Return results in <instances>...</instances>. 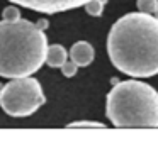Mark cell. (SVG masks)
Masks as SVG:
<instances>
[{"mask_svg": "<svg viewBox=\"0 0 158 149\" xmlns=\"http://www.w3.org/2000/svg\"><path fill=\"white\" fill-rule=\"evenodd\" d=\"M110 63L134 78L158 74V17L131 12L116 20L107 36Z\"/></svg>", "mask_w": 158, "mask_h": 149, "instance_id": "6da1fadb", "label": "cell"}, {"mask_svg": "<svg viewBox=\"0 0 158 149\" xmlns=\"http://www.w3.org/2000/svg\"><path fill=\"white\" fill-rule=\"evenodd\" d=\"M48 51L44 30L26 19L0 22V76H31L43 66Z\"/></svg>", "mask_w": 158, "mask_h": 149, "instance_id": "7a4b0ae2", "label": "cell"}, {"mask_svg": "<svg viewBox=\"0 0 158 149\" xmlns=\"http://www.w3.org/2000/svg\"><path fill=\"white\" fill-rule=\"evenodd\" d=\"M106 114L114 127H158V91L138 80L114 83Z\"/></svg>", "mask_w": 158, "mask_h": 149, "instance_id": "3957f363", "label": "cell"}, {"mask_svg": "<svg viewBox=\"0 0 158 149\" xmlns=\"http://www.w3.org/2000/svg\"><path fill=\"white\" fill-rule=\"evenodd\" d=\"M44 102L41 83L31 76L12 78L0 90V107L10 117H29Z\"/></svg>", "mask_w": 158, "mask_h": 149, "instance_id": "277c9868", "label": "cell"}, {"mask_svg": "<svg viewBox=\"0 0 158 149\" xmlns=\"http://www.w3.org/2000/svg\"><path fill=\"white\" fill-rule=\"evenodd\" d=\"M9 2L41 14H58L78 9V7L85 5L89 0H9Z\"/></svg>", "mask_w": 158, "mask_h": 149, "instance_id": "5b68a950", "label": "cell"}, {"mask_svg": "<svg viewBox=\"0 0 158 149\" xmlns=\"http://www.w3.org/2000/svg\"><path fill=\"white\" fill-rule=\"evenodd\" d=\"M70 58L77 66H89L95 58V51H94V46L90 42L78 41L70 49Z\"/></svg>", "mask_w": 158, "mask_h": 149, "instance_id": "8992f818", "label": "cell"}, {"mask_svg": "<svg viewBox=\"0 0 158 149\" xmlns=\"http://www.w3.org/2000/svg\"><path fill=\"white\" fill-rule=\"evenodd\" d=\"M68 61V53L61 44H51L46 51V61L44 63L51 68H61Z\"/></svg>", "mask_w": 158, "mask_h": 149, "instance_id": "52a82bcc", "label": "cell"}, {"mask_svg": "<svg viewBox=\"0 0 158 149\" xmlns=\"http://www.w3.org/2000/svg\"><path fill=\"white\" fill-rule=\"evenodd\" d=\"M83 7H85V12L89 14V15L99 17V15H102V12H104L106 0H89Z\"/></svg>", "mask_w": 158, "mask_h": 149, "instance_id": "ba28073f", "label": "cell"}, {"mask_svg": "<svg viewBox=\"0 0 158 149\" xmlns=\"http://www.w3.org/2000/svg\"><path fill=\"white\" fill-rule=\"evenodd\" d=\"M139 12H146L158 17V0H138L136 2Z\"/></svg>", "mask_w": 158, "mask_h": 149, "instance_id": "9c48e42d", "label": "cell"}, {"mask_svg": "<svg viewBox=\"0 0 158 149\" xmlns=\"http://www.w3.org/2000/svg\"><path fill=\"white\" fill-rule=\"evenodd\" d=\"M4 19L5 20H17L21 19V10L14 5H9L4 9Z\"/></svg>", "mask_w": 158, "mask_h": 149, "instance_id": "30bf717a", "label": "cell"}, {"mask_svg": "<svg viewBox=\"0 0 158 149\" xmlns=\"http://www.w3.org/2000/svg\"><path fill=\"white\" fill-rule=\"evenodd\" d=\"M77 71H78V66H77L73 61H66V63L61 66V73H63V76H66V78L75 76Z\"/></svg>", "mask_w": 158, "mask_h": 149, "instance_id": "8fae6325", "label": "cell"}, {"mask_svg": "<svg viewBox=\"0 0 158 149\" xmlns=\"http://www.w3.org/2000/svg\"><path fill=\"white\" fill-rule=\"evenodd\" d=\"M68 127H97V129H104L106 125L102 122H72L68 124Z\"/></svg>", "mask_w": 158, "mask_h": 149, "instance_id": "7c38bea8", "label": "cell"}, {"mask_svg": "<svg viewBox=\"0 0 158 149\" xmlns=\"http://www.w3.org/2000/svg\"><path fill=\"white\" fill-rule=\"evenodd\" d=\"M36 24H38V26L41 27L43 30H44V29H46V26H48V20H46V19H39V20H38V22H36Z\"/></svg>", "mask_w": 158, "mask_h": 149, "instance_id": "4fadbf2b", "label": "cell"}, {"mask_svg": "<svg viewBox=\"0 0 158 149\" xmlns=\"http://www.w3.org/2000/svg\"><path fill=\"white\" fill-rule=\"evenodd\" d=\"M2 88H4V85H2V83H0V90H2Z\"/></svg>", "mask_w": 158, "mask_h": 149, "instance_id": "5bb4252c", "label": "cell"}]
</instances>
